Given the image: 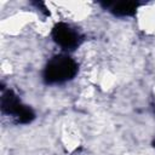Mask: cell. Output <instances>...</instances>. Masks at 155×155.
I'll return each instance as SVG.
<instances>
[{
	"instance_id": "cell-1",
	"label": "cell",
	"mask_w": 155,
	"mask_h": 155,
	"mask_svg": "<svg viewBox=\"0 0 155 155\" xmlns=\"http://www.w3.org/2000/svg\"><path fill=\"white\" fill-rule=\"evenodd\" d=\"M78 73V63L67 54L54 56L44 69V81L48 85L64 84L71 80Z\"/></svg>"
},
{
	"instance_id": "cell-2",
	"label": "cell",
	"mask_w": 155,
	"mask_h": 155,
	"mask_svg": "<svg viewBox=\"0 0 155 155\" xmlns=\"http://www.w3.org/2000/svg\"><path fill=\"white\" fill-rule=\"evenodd\" d=\"M51 35L53 41L64 50H74L82 41L81 35L67 23H57L52 28Z\"/></svg>"
},
{
	"instance_id": "cell-5",
	"label": "cell",
	"mask_w": 155,
	"mask_h": 155,
	"mask_svg": "<svg viewBox=\"0 0 155 155\" xmlns=\"http://www.w3.org/2000/svg\"><path fill=\"white\" fill-rule=\"evenodd\" d=\"M15 119L18 124H29L35 119V114L30 107L23 104L21 107V109L18 110V113L16 114Z\"/></svg>"
},
{
	"instance_id": "cell-3",
	"label": "cell",
	"mask_w": 155,
	"mask_h": 155,
	"mask_svg": "<svg viewBox=\"0 0 155 155\" xmlns=\"http://www.w3.org/2000/svg\"><path fill=\"white\" fill-rule=\"evenodd\" d=\"M22 105L23 104L21 103L17 94L12 90H7V91L2 92V94H1V111L4 114L11 115L15 117Z\"/></svg>"
},
{
	"instance_id": "cell-6",
	"label": "cell",
	"mask_w": 155,
	"mask_h": 155,
	"mask_svg": "<svg viewBox=\"0 0 155 155\" xmlns=\"http://www.w3.org/2000/svg\"><path fill=\"white\" fill-rule=\"evenodd\" d=\"M153 147L155 148V139H154V142H153Z\"/></svg>"
},
{
	"instance_id": "cell-4",
	"label": "cell",
	"mask_w": 155,
	"mask_h": 155,
	"mask_svg": "<svg viewBox=\"0 0 155 155\" xmlns=\"http://www.w3.org/2000/svg\"><path fill=\"white\" fill-rule=\"evenodd\" d=\"M139 4L134 1H119L113 4H107L110 12L117 17H130L137 12Z\"/></svg>"
}]
</instances>
